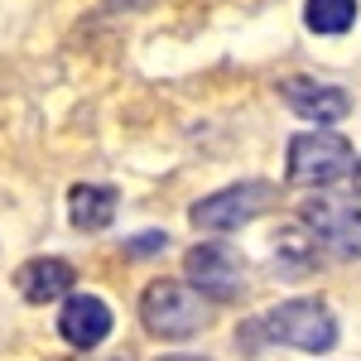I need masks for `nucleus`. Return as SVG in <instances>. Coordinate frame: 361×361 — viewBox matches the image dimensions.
Masks as SVG:
<instances>
[{
	"mask_svg": "<svg viewBox=\"0 0 361 361\" xmlns=\"http://www.w3.org/2000/svg\"><path fill=\"white\" fill-rule=\"evenodd\" d=\"M246 337H265V342H284L299 352H333L337 347V318L328 304L318 299H289V304L270 308L265 318H255Z\"/></svg>",
	"mask_w": 361,
	"mask_h": 361,
	"instance_id": "obj_1",
	"label": "nucleus"
},
{
	"mask_svg": "<svg viewBox=\"0 0 361 361\" xmlns=\"http://www.w3.org/2000/svg\"><path fill=\"white\" fill-rule=\"evenodd\" d=\"M140 323L154 337H193L212 323V304L183 279H154L140 299Z\"/></svg>",
	"mask_w": 361,
	"mask_h": 361,
	"instance_id": "obj_2",
	"label": "nucleus"
},
{
	"mask_svg": "<svg viewBox=\"0 0 361 361\" xmlns=\"http://www.w3.org/2000/svg\"><path fill=\"white\" fill-rule=\"evenodd\" d=\"M289 183H308V188H328L337 178H347L357 169V154L352 145L333 130H304V135L289 140Z\"/></svg>",
	"mask_w": 361,
	"mask_h": 361,
	"instance_id": "obj_3",
	"label": "nucleus"
},
{
	"mask_svg": "<svg viewBox=\"0 0 361 361\" xmlns=\"http://www.w3.org/2000/svg\"><path fill=\"white\" fill-rule=\"evenodd\" d=\"M304 231L313 236V246L328 250L333 260H357L361 255V207L347 197H308L299 207Z\"/></svg>",
	"mask_w": 361,
	"mask_h": 361,
	"instance_id": "obj_4",
	"label": "nucleus"
},
{
	"mask_svg": "<svg viewBox=\"0 0 361 361\" xmlns=\"http://www.w3.org/2000/svg\"><path fill=\"white\" fill-rule=\"evenodd\" d=\"M275 188L265 178H246V183H231L222 193H207L202 202H193V226L197 231H231V226H246L250 217H260L265 207H275Z\"/></svg>",
	"mask_w": 361,
	"mask_h": 361,
	"instance_id": "obj_5",
	"label": "nucleus"
},
{
	"mask_svg": "<svg viewBox=\"0 0 361 361\" xmlns=\"http://www.w3.org/2000/svg\"><path fill=\"white\" fill-rule=\"evenodd\" d=\"M183 270H188V284H193L202 299H236L241 294V255L226 246H193L188 250V260H183Z\"/></svg>",
	"mask_w": 361,
	"mask_h": 361,
	"instance_id": "obj_6",
	"label": "nucleus"
},
{
	"mask_svg": "<svg viewBox=\"0 0 361 361\" xmlns=\"http://www.w3.org/2000/svg\"><path fill=\"white\" fill-rule=\"evenodd\" d=\"M279 97H284V106L289 111H299L304 121H313L318 130L323 126H333L342 116L352 111V97L333 82H313V78H289V82H279Z\"/></svg>",
	"mask_w": 361,
	"mask_h": 361,
	"instance_id": "obj_7",
	"label": "nucleus"
},
{
	"mask_svg": "<svg viewBox=\"0 0 361 361\" xmlns=\"http://www.w3.org/2000/svg\"><path fill=\"white\" fill-rule=\"evenodd\" d=\"M58 333L68 337L78 352H92V347H102L106 337H111V308L106 299H97V294H73L63 313H58Z\"/></svg>",
	"mask_w": 361,
	"mask_h": 361,
	"instance_id": "obj_8",
	"label": "nucleus"
},
{
	"mask_svg": "<svg viewBox=\"0 0 361 361\" xmlns=\"http://www.w3.org/2000/svg\"><path fill=\"white\" fill-rule=\"evenodd\" d=\"M20 294H25L29 304H49V299H68V289H73V265L68 260H58V255H34L20 265Z\"/></svg>",
	"mask_w": 361,
	"mask_h": 361,
	"instance_id": "obj_9",
	"label": "nucleus"
},
{
	"mask_svg": "<svg viewBox=\"0 0 361 361\" xmlns=\"http://www.w3.org/2000/svg\"><path fill=\"white\" fill-rule=\"evenodd\" d=\"M116 202H121V193H116L111 183H78L68 193V217L82 231H102L116 217Z\"/></svg>",
	"mask_w": 361,
	"mask_h": 361,
	"instance_id": "obj_10",
	"label": "nucleus"
},
{
	"mask_svg": "<svg viewBox=\"0 0 361 361\" xmlns=\"http://www.w3.org/2000/svg\"><path fill=\"white\" fill-rule=\"evenodd\" d=\"M304 20L313 34H347L357 25V0H308Z\"/></svg>",
	"mask_w": 361,
	"mask_h": 361,
	"instance_id": "obj_11",
	"label": "nucleus"
},
{
	"mask_svg": "<svg viewBox=\"0 0 361 361\" xmlns=\"http://www.w3.org/2000/svg\"><path fill=\"white\" fill-rule=\"evenodd\" d=\"M275 250H279V270H284L289 279L308 275V270H313V260H318V246H313V236H308V231H279Z\"/></svg>",
	"mask_w": 361,
	"mask_h": 361,
	"instance_id": "obj_12",
	"label": "nucleus"
},
{
	"mask_svg": "<svg viewBox=\"0 0 361 361\" xmlns=\"http://www.w3.org/2000/svg\"><path fill=\"white\" fill-rule=\"evenodd\" d=\"M130 255H154V250H164V231H145V236H130L126 241Z\"/></svg>",
	"mask_w": 361,
	"mask_h": 361,
	"instance_id": "obj_13",
	"label": "nucleus"
},
{
	"mask_svg": "<svg viewBox=\"0 0 361 361\" xmlns=\"http://www.w3.org/2000/svg\"><path fill=\"white\" fill-rule=\"evenodd\" d=\"M352 173H357V193H361V164H357V169H352Z\"/></svg>",
	"mask_w": 361,
	"mask_h": 361,
	"instance_id": "obj_14",
	"label": "nucleus"
},
{
	"mask_svg": "<svg viewBox=\"0 0 361 361\" xmlns=\"http://www.w3.org/2000/svg\"><path fill=\"white\" fill-rule=\"evenodd\" d=\"M164 361H197V357H164Z\"/></svg>",
	"mask_w": 361,
	"mask_h": 361,
	"instance_id": "obj_15",
	"label": "nucleus"
},
{
	"mask_svg": "<svg viewBox=\"0 0 361 361\" xmlns=\"http://www.w3.org/2000/svg\"><path fill=\"white\" fill-rule=\"evenodd\" d=\"M111 361H126V357H111Z\"/></svg>",
	"mask_w": 361,
	"mask_h": 361,
	"instance_id": "obj_16",
	"label": "nucleus"
}]
</instances>
